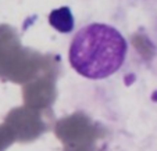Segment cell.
<instances>
[{
  "label": "cell",
  "mask_w": 157,
  "mask_h": 151,
  "mask_svg": "<svg viewBox=\"0 0 157 151\" xmlns=\"http://www.w3.org/2000/svg\"><path fill=\"white\" fill-rule=\"evenodd\" d=\"M128 43L117 28L103 22L82 27L70 45L71 67L86 79H106L122 67Z\"/></svg>",
  "instance_id": "1"
},
{
  "label": "cell",
  "mask_w": 157,
  "mask_h": 151,
  "mask_svg": "<svg viewBox=\"0 0 157 151\" xmlns=\"http://www.w3.org/2000/svg\"><path fill=\"white\" fill-rule=\"evenodd\" d=\"M49 24L61 33H71L74 31V15L70 7H60L50 13Z\"/></svg>",
  "instance_id": "2"
}]
</instances>
